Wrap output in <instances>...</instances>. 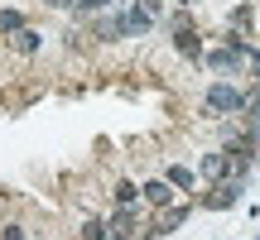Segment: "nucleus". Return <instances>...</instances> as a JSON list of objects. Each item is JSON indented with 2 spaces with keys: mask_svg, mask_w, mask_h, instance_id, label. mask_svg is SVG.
<instances>
[{
  "mask_svg": "<svg viewBox=\"0 0 260 240\" xmlns=\"http://www.w3.org/2000/svg\"><path fill=\"white\" fill-rule=\"evenodd\" d=\"M203 106L212 115H232V111H241V106H246V92H241V87H232V82H217V87H207Z\"/></svg>",
  "mask_w": 260,
  "mask_h": 240,
  "instance_id": "1",
  "label": "nucleus"
},
{
  "mask_svg": "<svg viewBox=\"0 0 260 240\" xmlns=\"http://www.w3.org/2000/svg\"><path fill=\"white\" fill-rule=\"evenodd\" d=\"M140 192H145V197H149L154 207H169V197H174V192H169V183H164V178H154V183H145Z\"/></svg>",
  "mask_w": 260,
  "mask_h": 240,
  "instance_id": "2",
  "label": "nucleus"
},
{
  "mask_svg": "<svg viewBox=\"0 0 260 240\" xmlns=\"http://www.w3.org/2000/svg\"><path fill=\"white\" fill-rule=\"evenodd\" d=\"M203 173H207V178H222V173H226V154H207V158H203Z\"/></svg>",
  "mask_w": 260,
  "mask_h": 240,
  "instance_id": "3",
  "label": "nucleus"
},
{
  "mask_svg": "<svg viewBox=\"0 0 260 240\" xmlns=\"http://www.w3.org/2000/svg\"><path fill=\"white\" fill-rule=\"evenodd\" d=\"M15 48H19V53H34V48H39V34H34V29H19V34H15Z\"/></svg>",
  "mask_w": 260,
  "mask_h": 240,
  "instance_id": "4",
  "label": "nucleus"
},
{
  "mask_svg": "<svg viewBox=\"0 0 260 240\" xmlns=\"http://www.w3.org/2000/svg\"><path fill=\"white\" fill-rule=\"evenodd\" d=\"M0 34H19V15L15 10H0Z\"/></svg>",
  "mask_w": 260,
  "mask_h": 240,
  "instance_id": "5",
  "label": "nucleus"
},
{
  "mask_svg": "<svg viewBox=\"0 0 260 240\" xmlns=\"http://www.w3.org/2000/svg\"><path fill=\"white\" fill-rule=\"evenodd\" d=\"M212 63H217V67H236V63H241V48H222Z\"/></svg>",
  "mask_w": 260,
  "mask_h": 240,
  "instance_id": "6",
  "label": "nucleus"
},
{
  "mask_svg": "<svg viewBox=\"0 0 260 240\" xmlns=\"http://www.w3.org/2000/svg\"><path fill=\"white\" fill-rule=\"evenodd\" d=\"M102 235H106V226H102V221H96V216H92V221L82 226V240H102Z\"/></svg>",
  "mask_w": 260,
  "mask_h": 240,
  "instance_id": "7",
  "label": "nucleus"
},
{
  "mask_svg": "<svg viewBox=\"0 0 260 240\" xmlns=\"http://www.w3.org/2000/svg\"><path fill=\"white\" fill-rule=\"evenodd\" d=\"M135 197H140V192H135V187H130V183H121V187H116V202H121V207H130V202H135Z\"/></svg>",
  "mask_w": 260,
  "mask_h": 240,
  "instance_id": "8",
  "label": "nucleus"
},
{
  "mask_svg": "<svg viewBox=\"0 0 260 240\" xmlns=\"http://www.w3.org/2000/svg\"><path fill=\"white\" fill-rule=\"evenodd\" d=\"M0 240H29V235L19 231V226H5V235H0Z\"/></svg>",
  "mask_w": 260,
  "mask_h": 240,
  "instance_id": "9",
  "label": "nucleus"
},
{
  "mask_svg": "<svg viewBox=\"0 0 260 240\" xmlns=\"http://www.w3.org/2000/svg\"><path fill=\"white\" fill-rule=\"evenodd\" d=\"M48 5H58V10H63V5H73V0H48Z\"/></svg>",
  "mask_w": 260,
  "mask_h": 240,
  "instance_id": "10",
  "label": "nucleus"
},
{
  "mask_svg": "<svg viewBox=\"0 0 260 240\" xmlns=\"http://www.w3.org/2000/svg\"><path fill=\"white\" fill-rule=\"evenodd\" d=\"M183 5H193V0H183Z\"/></svg>",
  "mask_w": 260,
  "mask_h": 240,
  "instance_id": "11",
  "label": "nucleus"
}]
</instances>
